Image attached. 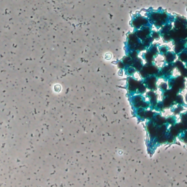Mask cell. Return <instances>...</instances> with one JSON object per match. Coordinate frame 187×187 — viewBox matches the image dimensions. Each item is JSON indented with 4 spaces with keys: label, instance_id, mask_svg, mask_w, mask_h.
Listing matches in <instances>:
<instances>
[{
    "label": "cell",
    "instance_id": "obj_1",
    "mask_svg": "<svg viewBox=\"0 0 187 187\" xmlns=\"http://www.w3.org/2000/svg\"><path fill=\"white\" fill-rule=\"evenodd\" d=\"M148 20L156 29H161L164 24L170 22L169 15L164 12H151L148 15Z\"/></svg>",
    "mask_w": 187,
    "mask_h": 187
},
{
    "label": "cell",
    "instance_id": "obj_2",
    "mask_svg": "<svg viewBox=\"0 0 187 187\" xmlns=\"http://www.w3.org/2000/svg\"><path fill=\"white\" fill-rule=\"evenodd\" d=\"M168 81L170 88L174 90L178 94H181L186 87V78L182 75H179L177 77H171L170 78L168 79Z\"/></svg>",
    "mask_w": 187,
    "mask_h": 187
},
{
    "label": "cell",
    "instance_id": "obj_3",
    "mask_svg": "<svg viewBox=\"0 0 187 187\" xmlns=\"http://www.w3.org/2000/svg\"><path fill=\"white\" fill-rule=\"evenodd\" d=\"M143 82L146 86L147 89L151 91H156L158 88V78L156 75H150L146 78L143 79Z\"/></svg>",
    "mask_w": 187,
    "mask_h": 187
},
{
    "label": "cell",
    "instance_id": "obj_4",
    "mask_svg": "<svg viewBox=\"0 0 187 187\" xmlns=\"http://www.w3.org/2000/svg\"><path fill=\"white\" fill-rule=\"evenodd\" d=\"M176 69L174 65V63L172 64H166V65L163 66L161 69H160V72L162 74V78L164 80H168L169 78L172 77L173 74V70Z\"/></svg>",
    "mask_w": 187,
    "mask_h": 187
},
{
    "label": "cell",
    "instance_id": "obj_5",
    "mask_svg": "<svg viewBox=\"0 0 187 187\" xmlns=\"http://www.w3.org/2000/svg\"><path fill=\"white\" fill-rule=\"evenodd\" d=\"M132 26L136 29H139L143 27V26H151V24H150V21L148 18L141 16V15H138V16L135 17L132 21Z\"/></svg>",
    "mask_w": 187,
    "mask_h": 187
},
{
    "label": "cell",
    "instance_id": "obj_6",
    "mask_svg": "<svg viewBox=\"0 0 187 187\" xmlns=\"http://www.w3.org/2000/svg\"><path fill=\"white\" fill-rule=\"evenodd\" d=\"M151 32L152 29L151 26H145L140 28L139 29H136L135 33L136 34V35L137 36V38H138L139 39L143 40H144L145 38L149 37V36L151 35Z\"/></svg>",
    "mask_w": 187,
    "mask_h": 187
},
{
    "label": "cell",
    "instance_id": "obj_7",
    "mask_svg": "<svg viewBox=\"0 0 187 187\" xmlns=\"http://www.w3.org/2000/svg\"><path fill=\"white\" fill-rule=\"evenodd\" d=\"M147 132L150 137V140H154L156 137V134H157L158 127L153 122L152 120L148 121L146 124Z\"/></svg>",
    "mask_w": 187,
    "mask_h": 187
},
{
    "label": "cell",
    "instance_id": "obj_8",
    "mask_svg": "<svg viewBox=\"0 0 187 187\" xmlns=\"http://www.w3.org/2000/svg\"><path fill=\"white\" fill-rule=\"evenodd\" d=\"M142 70H144L148 76H150V75H156V74L160 71L159 67L154 63H146L143 65Z\"/></svg>",
    "mask_w": 187,
    "mask_h": 187
},
{
    "label": "cell",
    "instance_id": "obj_9",
    "mask_svg": "<svg viewBox=\"0 0 187 187\" xmlns=\"http://www.w3.org/2000/svg\"><path fill=\"white\" fill-rule=\"evenodd\" d=\"M146 97L148 99V101L150 103V107L151 110H154L156 107V103H158V95L155 91L149 90L146 92Z\"/></svg>",
    "mask_w": 187,
    "mask_h": 187
},
{
    "label": "cell",
    "instance_id": "obj_10",
    "mask_svg": "<svg viewBox=\"0 0 187 187\" xmlns=\"http://www.w3.org/2000/svg\"><path fill=\"white\" fill-rule=\"evenodd\" d=\"M139 80H137L135 78L132 77H129L127 80V83H128V89L132 94H136L137 92V88H138L139 84H140Z\"/></svg>",
    "mask_w": 187,
    "mask_h": 187
},
{
    "label": "cell",
    "instance_id": "obj_11",
    "mask_svg": "<svg viewBox=\"0 0 187 187\" xmlns=\"http://www.w3.org/2000/svg\"><path fill=\"white\" fill-rule=\"evenodd\" d=\"M152 121H153V123H154L157 127H160V126L163 125V124H167L166 118L164 117V116L159 112H156Z\"/></svg>",
    "mask_w": 187,
    "mask_h": 187
},
{
    "label": "cell",
    "instance_id": "obj_12",
    "mask_svg": "<svg viewBox=\"0 0 187 187\" xmlns=\"http://www.w3.org/2000/svg\"><path fill=\"white\" fill-rule=\"evenodd\" d=\"M162 103L164 105V109H168V108H171V107H174L176 105L175 103V98L172 97L170 96H164L162 98Z\"/></svg>",
    "mask_w": 187,
    "mask_h": 187
},
{
    "label": "cell",
    "instance_id": "obj_13",
    "mask_svg": "<svg viewBox=\"0 0 187 187\" xmlns=\"http://www.w3.org/2000/svg\"><path fill=\"white\" fill-rule=\"evenodd\" d=\"M174 65L175 67H176V68L178 70L179 72L181 73V75H182V76L186 78V75H187V68L186 67L185 64L183 62H181V61L177 60L174 62Z\"/></svg>",
    "mask_w": 187,
    "mask_h": 187
},
{
    "label": "cell",
    "instance_id": "obj_14",
    "mask_svg": "<svg viewBox=\"0 0 187 187\" xmlns=\"http://www.w3.org/2000/svg\"><path fill=\"white\" fill-rule=\"evenodd\" d=\"M176 56H177V55L174 51H169L167 53L166 55L164 56V62H165V64L174 63L176 62Z\"/></svg>",
    "mask_w": 187,
    "mask_h": 187
},
{
    "label": "cell",
    "instance_id": "obj_15",
    "mask_svg": "<svg viewBox=\"0 0 187 187\" xmlns=\"http://www.w3.org/2000/svg\"><path fill=\"white\" fill-rule=\"evenodd\" d=\"M143 58L144 59V60L145 61L146 63H154L156 56L148 49H147L146 51H145V53H143Z\"/></svg>",
    "mask_w": 187,
    "mask_h": 187
},
{
    "label": "cell",
    "instance_id": "obj_16",
    "mask_svg": "<svg viewBox=\"0 0 187 187\" xmlns=\"http://www.w3.org/2000/svg\"><path fill=\"white\" fill-rule=\"evenodd\" d=\"M143 65H144V64H143V60H142V59H140L139 56L134 59L133 61H132V66L137 71H140V70L143 68Z\"/></svg>",
    "mask_w": 187,
    "mask_h": 187
},
{
    "label": "cell",
    "instance_id": "obj_17",
    "mask_svg": "<svg viewBox=\"0 0 187 187\" xmlns=\"http://www.w3.org/2000/svg\"><path fill=\"white\" fill-rule=\"evenodd\" d=\"M172 29H173V28H172V23H166V24H164V26L161 28V29H160V34H161V36L163 35V34H168V33H169L170 32Z\"/></svg>",
    "mask_w": 187,
    "mask_h": 187
},
{
    "label": "cell",
    "instance_id": "obj_18",
    "mask_svg": "<svg viewBox=\"0 0 187 187\" xmlns=\"http://www.w3.org/2000/svg\"><path fill=\"white\" fill-rule=\"evenodd\" d=\"M154 140H156V143L158 145H162V144L166 143L168 141V133L161 135V136L156 137Z\"/></svg>",
    "mask_w": 187,
    "mask_h": 187
},
{
    "label": "cell",
    "instance_id": "obj_19",
    "mask_svg": "<svg viewBox=\"0 0 187 187\" xmlns=\"http://www.w3.org/2000/svg\"><path fill=\"white\" fill-rule=\"evenodd\" d=\"M145 99V97L143 96V95H140V94H137V95H134L132 97V105L134 106L136 105L137 104H138L140 102H141L142 100Z\"/></svg>",
    "mask_w": 187,
    "mask_h": 187
},
{
    "label": "cell",
    "instance_id": "obj_20",
    "mask_svg": "<svg viewBox=\"0 0 187 187\" xmlns=\"http://www.w3.org/2000/svg\"><path fill=\"white\" fill-rule=\"evenodd\" d=\"M175 103H176V105H180L184 106L186 105L185 99L181 94H178L176 99H175Z\"/></svg>",
    "mask_w": 187,
    "mask_h": 187
},
{
    "label": "cell",
    "instance_id": "obj_21",
    "mask_svg": "<svg viewBox=\"0 0 187 187\" xmlns=\"http://www.w3.org/2000/svg\"><path fill=\"white\" fill-rule=\"evenodd\" d=\"M184 111V106L180 105H176V107H174L172 109V113L174 114L175 116L180 115L183 111Z\"/></svg>",
    "mask_w": 187,
    "mask_h": 187
},
{
    "label": "cell",
    "instance_id": "obj_22",
    "mask_svg": "<svg viewBox=\"0 0 187 187\" xmlns=\"http://www.w3.org/2000/svg\"><path fill=\"white\" fill-rule=\"evenodd\" d=\"M153 40H153V38H152L151 36L150 35L149 37H148V38H145V39H144V40H142V42H143V44L144 45V46H145V47H146V48L148 49V48L150 47V46H151L152 44H153Z\"/></svg>",
    "mask_w": 187,
    "mask_h": 187
},
{
    "label": "cell",
    "instance_id": "obj_23",
    "mask_svg": "<svg viewBox=\"0 0 187 187\" xmlns=\"http://www.w3.org/2000/svg\"><path fill=\"white\" fill-rule=\"evenodd\" d=\"M178 60L181 61L184 63H186L187 62V48L182 52L178 54Z\"/></svg>",
    "mask_w": 187,
    "mask_h": 187
},
{
    "label": "cell",
    "instance_id": "obj_24",
    "mask_svg": "<svg viewBox=\"0 0 187 187\" xmlns=\"http://www.w3.org/2000/svg\"><path fill=\"white\" fill-rule=\"evenodd\" d=\"M146 90H147V87L144 83L142 81L140 82V84H139L138 88H137V94H140V95H144L146 93Z\"/></svg>",
    "mask_w": 187,
    "mask_h": 187
},
{
    "label": "cell",
    "instance_id": "obj_25",
    "mask_svg": "<svg viewBox=\"0 0 187 187\" xmlns=\"http://www.w3.org/2000/svg\"><path fill=\"white\" fill-rule=\"evenodd\" d=\"M155 113H156V112L153 111V110H146L145 113V116H144V119H147L148 121L152 120Z\"/></svg>",
    "mask_w": 187,
    "mask_h": 187
},
{
    "label": "cell",
    "instance_id": "obj_26",
    "mask_svg": "<svg viewBox=\"0 0 187 187\" xmlns=\"http://www.w3.org/2000/svg\"><path fill=\"white\" fill-rule=\"evenodd\" d=\"M167 124L169 126H172L177 123V118L175 116H169L166 118Z\"/></svg>",
    "mask_w": 187,
    "mask_h": 187
},
{
    "label": "cell",
    "instance_id": "obj_27",
    "mask_svg": "<svg viewBox=\"0 0 187 187\" xmlns=\"http://www.w3.org/2000/svg\"><path fill=\"white\" fill-rule=\"evenodd\" d=\"M168 51H169V47L168 46L164 45V46H161L159 48V52H160V54L162 56H164L166 55V54Z\"/></svg>",
    "mask_w": 187,
    "mask_h": 187
},
{
    "label": "cell",
    "instance_id": "obj_28",
    "mask_svg": "<svg viewBox=\"0 0 187 187\" xmlns=\"http://www.w3.org/2000/svg\"><path fill=\"white\" fill-rule=\"evenodd\" d=\"M145 111H146V110L141 108V107L136 108V115L137 116V117L138 118H140V119H144Z\"/></svg>",
    "mask_w": 187,
    "mask_h": 187
},
{
    "label": "cell",
    "instance_id": "obj_29",
    "mask_svg": "<svg viewBox=\"0 0 187 187\" xmlns=\"http://www.w3.org/2000/svg\"><path fill=\"white\" fill-rule=\"evenodd\" d=\"M132 61H133V59H132L129 56H125L124 59H123L122 62H124L125 66H127V67H130L132 64Z\"/></svg>",
    "mask_w": 187,
    "mask_h": 187
},
{
    "label": "cell",
    "instance_id": "obj_30",
    "mask_svg": "<svg viewBox=\"0 0 187 187\" xmlns=\"http://www.w3.org/2000/svg\"><path fill=\"white\" fill-rule=\"evenodd\" d=\"M158 88H159V89H160L162 92H164V91L169 89V86H168V83H166V82H162V83L158 86Z\"/></svg>",
    "mask_w": 187,
    "mask_h": 187
},
{
    "label": "cell",
    "instance_id": "obj_31",
    "mask_svg": "<svg viewBox=\"0 0 187 187\" xmlns=\"http://www.w3.org/2000/svg\"><path fill=\"white\" fill-rule=\"evenodd\" d=\"M155 111H156L157 112H162L164 110V105H163L162 101H158V103H156V107H155Z\"/></svg>",
    "mask_w": 187,
    "mask_h": 187
},
{
    "label": "cell",
    "instance_id": "obj_32",
    "mask_svg": "<svg viewBox=\"0 0 187 187\" xmlns=\"http://www.w3.org/2000/svg\"><path fill=\"white\" fill-rule=\"evenodd\" d=\"M151 36L154 40H159L161 38V34H160V32L158 31H152Z\"/></svg>",
    "mask_w": 187,
    "mask_h": 187
},
{
    "label": "cell",
    "instance_id": "obj_33",
    "mask_svg": "<svg viewBox=\"0 0 187 187\" xmlns=\"http://www.w3.org/2000/svg\"><path fill=\"white\" fill-rule=\"evenodd\" d=\"M137 72V70L134 68L132 66H130V67H127V74L129 75V76H132L135 74V72Z\"/></svg>",
    "mask_w": 187,
    "mask_h": 187
},
{
    "label": "cell",
    "instance_id": "obj_34",
    "mask_svg": "<svg viewBox=\"0 0 187 187\" xmlns=\"http://www.w3.org/2000/svg\"><path fill=\"white\" fill-rule=\"evenodd\" d=\"M180 119H181V122L183 124H187V112L181 113L180 114Z\"/></svg>",
    "mask_w": 187,
    "mask_h": 187
},
{
    "label": "cell",
    "instance_id": "obj_35",
    "mask_svg": "<svg viewBox=\"0 0 187 187\" xmlns=\"http://www.w3.org/2000/svg\"><path fill=\"white\" fill-rule=\"evenodd\" d=\"M139 53L137 51H135V50H134V51H129V56L132 58V59H135V58H137V57L139 56Z\"/></svg>",
    "mask_w": 187,
    "mask_h": 187
},
{
    "label": "cell",
    "instance_id": "obj_36",
    "mask_svg": "<svg viewBox=\"0 0 187 187\" xmlns=\"http://www.w3.org/2000/svg\"><path fill=\"white\" fill-rule=\"evenodd\" d=\"M179 137H181V140H182L183 142L187 143V130L184 131V132H182Z\"/></svg>",
    "mask_w": 187,
    "mask_h": 187
},
{
    "label": "cell",
    "instance_id": "obj_37",
    "mask_svg": "<svg viewBox=\"0 0 187 187\" xmlns=\"http://www.w3.org/2000/svg\"><path fill=\"white\" fill-rule=\"evenodd\" d=\"M176 137H173L172 135H171L170 134H169L168 132V141H167V143H174L175 140H176Z\"/></svg>",
    "mask_w": 187,
    "mask_h": 187
},
{
    "label": "cell",
    "instance_id": "obj_38",
    "mask_svg": "<svg viewBox=\"0 0 187 187\" xmlns=\"http://www.w3.org/2000/svg\"><path fill=\"white\" fill-rule=\"evenodd\" d=\"M184 99H185V102H186V103H187V94H186V95H185V98H184Z\"/></svg>",
    "mask_w": 187,
    "mask_h": 187
},
{
    "label": "cell",
    "instance_id": "obj_39",
    "mask_svg": "<svg viewBox=\"0 0 187 187\" xmlns=\"http://www.w3.org/2000/svg\"><path fill=\"white\" fill-rule=\"evenodd\" d=\"M185 65H186V68H187V62L185 63Z\"/></svg>",
    "mask_w": 187,
    "mask_h": 187
},
{
    "label": "cell",
    "instance_id": "obj_40",
    "mask_svg": "<svg viewBox=\"0 0 187 187\" xmlns=\"http://www.w3.org/2000/svg\"><path fill=\"white\" fill-rule=\"evenodd\" d=\"M186 79H187V75H186Z\"/></svg>",
    "mask_w": 187,
    "mask_h": 187
},
{
    "label": "cell",
    "instance_id": "obj_41",
    "mask_svg": "<svg viewBox=\"0 0 187 187\" xmlns=\"http://www.w3.org/2000/svg\"><path fill=\"white\" fill-rule=\"evenodd\" d=\"M186 88H187V85H186Z\"/></svg>",
    "mask_w": 187,
    "mask_h": 187
}]
</instances>
